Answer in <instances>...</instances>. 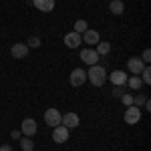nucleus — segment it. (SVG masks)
Instances as JSON below:
<instances>
[{
	"instance_id": "obj_19",
	"label": "nucleus",
	"mask_w": 151,
	"mask_h": 151,
	"mask_svg": "<svg viewBox=\"0 0 151 151\" xmlns=\"http://www.w3.org/2000/svg\"><path fill=\"white\" fill-rule=\"evenodd\" d=\"M145 103H147V95H145V93H141V91H139V93L133 97V105H135V107H139V109H141Z\"/></svg>"
},
{
	"instance_id": "obj_5",
	"label": "nucleus",
	"mask_w": 151,
	"mask_h": 151,
	"mask_svg": "<svg viewBox=\"0 0 151 151\" xmlns=\"http://www.w3.org/2000/svg\"><path fill=\"white\" fill-rule=\"evenodd\" d=\"M60 117H63V113L58 109H47L45 111V123L48 127H57V125H60Z\"/></svg>"
},
{
	"instance_id": "obj_27",
	"label": "nucleus",
	"mask_w": 151,
	"mask_h": 151,
	"mask_svg": "<svg viewBox=\"0 0 151 151\" xmlns=\"http://www.w3.org/2000/svg\"><path fill=\"white\" fill-rule=\"evenodd\" d=\"M0 151H12L10 145H0Z\"/></svg>"
},
{
	"instance_id": "obj_14",
	"label": "nucleus",
	"mask_w": 151,
	"mask_h": 151,
	"mask_svg": "<svg viewBox=\"0 0 151 151\" xmlns=\"http://www.w3.org/2000/svg\"><path fill=\"white\" fill-rule=\"evenodd\" d=\"M32 6L40 12H52L55 10V0H32Z\"/></svg>"
},
{
	"instance_id": "obj_20",
	"label": "nucleus",
	"mask_w": 151,
	"mask_h": 151,
	"mask_svg": "<svg viewBox=\"0 0 151 151\" xmlns=\"http://www.w3.org/2000/svg\"><path fill=\"white\" fill-rule=\"evenodd\" d=\"M139 79H141V81H143V83H145V85H151V69H149V67H147V65H145V69L141 70Z\"/></svg>"
},
{
	"instance_id": "obj_17",
	"label": "nucleus",
	"mask_w": 151,
	"mask_h": 151,
	"mask_svg": "<svg viewBox=\"0 0 151 151\" xmlns=\"http://www.w3.org/2000/svg\"><path fill=\"white\" fill-rule=\"evenodd\" d=\"M125 85H127L131 91H141V87H143V81H141L137 75H133V77H127V83H125Z\"/></svg>"
},
{
	"instance_id": "obj_3",
	"label": "nucleus",
	"mask_w": 151,
	"mask_h": 151,
	"mask_svg": "<svg viewBox=\"0 0 151 151\" xmlns=\"http://www.w3.org/2000/svg\"><path fill=\"white\" fill-rule=\"evenodd\" d=\"M123 119H125V123H127V125H137V123L141 121V109H139V107H135V105L127 107Z\"/></svg>"
},
{
	"instance_id": "obj_1",
	"label": "nucleus",
	"mask_w": 151,
	"mask_h": 151,
	"mask_svg": "<svg viewBox=\"0 0 151 151\" xmlns=\"http://www.w3.org/2000/svg\"><path fill=\"white\" fill-rule=\"evenodd\" d=\"M87 81H91L93 87H103L105 83H107V70H105V67H101V65L89 67V70H87Z\"/></svg>"
},
{
	"instance_id": "obj_23",
	"label": "nucleus",
	"mask_w": 151,
	"mask_h": 151,
	"mask_svg": "<svg viewBox=\"0 0 151 151\" xmlns=\"http://www.w3.org/2000/svg\"><path fill=\"white\" fill-rule=\"evenodd\" d=\"M113 97H115V99H121V97H123V95H125V87H115V89H113Z\"/></svg>"
},
{
	"instance_id": "obj_24",
	"label": "nucleus",
	"mask_w": 151,
	"mask_h": 151,
	"mask_svg": "<svg viewBox=\"0 0 151 151\" xmlns=\"http://www.w3.org/2000/svg\"><path fill=\"white\" fill-rule=\"evenodd\" d=\"M121 101H123V105H125V107H131V105H133V95L125 93L123 97H121Z\"/></svg>"
},
{
	"instance_id": "obj_21",
	"label": "nucleus",
	"mask_w": 151,
	"mask_h": 151,
	"mask_svg": "<svg viewBox=\"0 0 151 151\" xmlns=\"http://www.w3.org/2000/svg\"><path fill=\"white\" fill-rule=\"evenodd\" d=\"M87 28H89V24H87V20H83V18L75 22V32H77V35H83Z\"/></svg>"
},
{
	"instance_id": "obj_12",
	"label": "nucleus",
	"mask_w": 151,
	"mask_h": 151,
	"mask_svg": "<svg viewBox=\"0 0 151 151\" xmlns=\"http://www.w3.org/2000/svg\"><path fill=\"white\" fill-rule=\"evenodd\" d=\"M65 45H67L69 48H79L83 45L81 35H77L75 30H73V32H69V35H65Z\"/></svg>"
},
{
	"instance_id": "obj_22",
	"label": "nucleus",
	"mask_w": 151,
	"mask_h": 151,
	"mask_svg": "<svg viewBox=\"0 0 151 151\" xmlns=\"http://www.w3.org/2000/svg\"><path fill=\"white\" fill-rule=\"evenodd\" d=\"M40 45H42V42H40L38 36H30V38L26 40V47H28V48H38Z\"/></svg>"
},
{
	"instance_id": "obj_7",
	"label": "nucleus",
	"mask_w": 151,
	"mask_h": 151,
	"mask_svg": "<svg viewBox=\"0 0 151 151\" xmlns=\"http://www.w3.org/2000/svg\"><path fill=\"white\" fill-rule=\"evenodd\" d=\"M36 129H38L36 127V121L30 119V117H26L22 123H20V133H22L24 137H32V135L36 133Z\"/></svg>"
},
{
	"instance_id": "obj_25",
	"label": "nucleus",
	"mask_w": 151,
	"mask_h": 151,
	"mask_svg": "<svg viewBox=\"0 0 151 151\" xmlns=\"http://www.w3.org/2000/svg\"><path fill=\"white\" fill-rule=\"evenodd\" d=\"M141 60H143L145 65H149V60H151V50H149V48H145V50H143V55H141Z\"/></svg>"
},
{
	"instance_id": "obj_26",
	"label": "nucleus",
	"mask_w": 151,
	"mask_h": 151,
	"mask_svg": "<svg viewBox=\"0 0 151 151\" xmlns=\"http://www.w3.org/2000/svg\"><path fill=\"white\" fill-rule=\"evenodd\" d=\"M10 137H12V139H14V141H18V139H20V137H22V133H20L18 129H14V131H12V133H10Z\"/></svg>"
},
{
	"instance_id": "obj_8",
	"label": "nucleus",
	"mask_w": 151,
	"mask_h": 151,
	"mask_svg": "<svg viewBox=\"0 0 151 151\" xmlns=\"http://www.w3.org/2000/svg\"><path fill=\"white\" fill-rule=\"evenodd\" d=\"M143 69H145V63H143L139 57H131L127 60V70L131 73V75H137V77H139Z\"/></svg>"
},
{
	"instance_id": "obj_6",
	"label": "nucleus",
	"mask_w": 151,
	"mask_h": 151,
	"mask_svg": "<svg viewBox=\"0 0 151 151\" xmlns=\"http://www.w3.org/2000/svg\"><path fill=\"white\" fill-rule=\"evenodd\" d=\"M79 123H81V121H79V115L73 113V111H69V113H65V115L60 117V125H65L69 131H70V129H77V127H79Z\"/></svg>"
},
{
	"instance_id": "obj_13",
	"label": "nucleus",
	"mask_w": 151,
	"mask_h": 151,
	"mask_svg": "<svg viewBox=\"0 0 151 151\" xmlns=\"http://www.w3.org/2000/svg\"><path fill=\"white\" fill-rule=\"evenodd\" d=\"M81 38H83V42H85V45H91V47H93V45H97V42L101 40L99 32H97V30H91V28H87V30L81 35Z\"/></svg>"
},
{
	"instance_id": "obj_15",
	"label": "nucleus",
	"mask_w": 151,
	"mask_h": 151,
	"mask_svg": "<svg viewBox=\"0 0 151 151\" xmlns=\"http://www.w3.org/2000/svg\"><path fill=\"white\" fill-rule=\"evenodd\" d=\"M109 10L113 12V14H117V16L123 14V12H125V2H123V0H111V2H109Z\"/></svg>"
},
{
	"instance_id": "obj_10",
	"label": "nucleus",
	"mask_w": 151,
	"mask_h": 151,
	"mask_svg": "<svg viewBox=\"0 0 151 151\" xmlns=\"http://www.w3.org/2000/svg\"><path fill=\"white\" fill-rule=\"evenodd\" d=\"M107 79L113 83L115 87H125V83H127V73H125V70H113Z\"/></svg>"
},
{
	"instance_id": "obj_9",
	"label": "nucleus",
	"mask_w": 151,
	"mask_h": 151,
	"mask_svg": "<svg viewBox=\"0 0 151 151\" xmlns=\"http://www.w3.org/2000/svg\"><path fill=\"white\" fill-rule=\"evenodd\" d=\"M52 141H55V143H65V141H69V129L65 127V125L52 127Z\"/></svg>"
},
{
	"instance_id": "obj_11",
	"label": "nucleus",
	"mask_w": 151,
	"mask_h": 151,
	"mask_svg": "<svg viewBox=\"0 0 151 151\" xmlns=\"http://www.w3.org/2000/svg\"><path fill=\"white\" fill-rule=\"evenodd\" d=\"M28 50H30V48L26 47V42H14V45H12V48H10V55L14 58H26Z\"/></svg>"
},
{
	"instance_id": "obj_28",
	"label": "nucleus",
	"mask_w": 151,
	"mask_h": 151,
	"mask_svg": "<svg viewBox=\"0 0 151 151\" xmlns=\"http://www.w3.org/2000/svg\"><path fill=\"white\" fill-rule=\"evenodd\" d=\"M107 2H111V0H107Z\"/></svg>"
},
{
	"instance_id": "obj_18",
	"label": "nucleus",
	"mask_w": 151,
	"mask_h": 151,
	"mask_svg": "<svg viewBox=\"0 0 151 151\" xmlns=\"http://www.w3.org/2000/svg\"><path fill=\"white\" fill-rule=\"evenodd\" d=\"M18 141H20V149L22 151H32L35 149V141H32V137H24L22 135Z\"/></svg>"
},
{
	"instance_id": "obj_16",
	"label": "nucleus",
	"mask_w": 151,
	"mask_h": 151,
	"mask_svg": "<svg viewBox=\"0 0 151 151\" xmlns=\"http://www.w3.org/2000/svg\"><path fill=\"white\" fill-rule=\"evenodd\" d=\"M95 50H97L99 57H107V55L111 52V42H107V40H99L97 47H95Z\"/></svg>"
},
{
	"instance_id": "obj_4",
	"label": "nucleus",
	"mask_w": 151,
	"mask_h": 151,
	"mask_svg": "<svg viewBox=\"0 0 151 151\" xmlns=\"http://www.w3.org/2000/svg\"><path fill=\"white\" fill-rule=\"evenodd\" d=\"M69 83L73 87H81L87 83V70L85 69H73L70 70V77H69Z\"/></svg>"
},
{
	"instance_id": "obj_2",
	"label": "nucleus",
	"mask_w": 151,
	"mask_h": 151,
	"mask_svg": "<svg viewBox=\"0 0 151 151\" xmlns=\"http://www.w3.org/2000/svg\"><path fill=\"white\" fill-rule=\"evenodd\" d=\"M79 57L85 65H89V67H93V65H99V55H97V50L95 48H81V52H79Z\"/></svg>"
}]
</instances>
